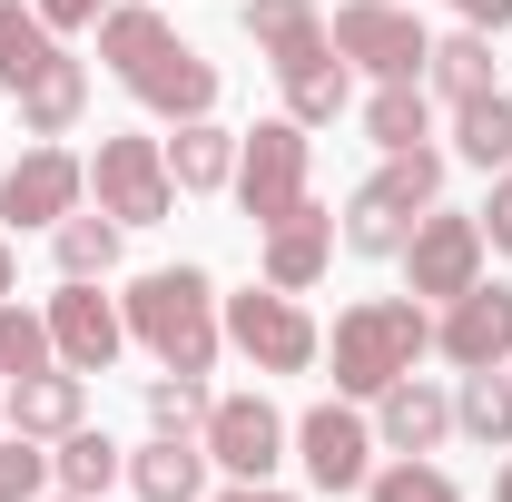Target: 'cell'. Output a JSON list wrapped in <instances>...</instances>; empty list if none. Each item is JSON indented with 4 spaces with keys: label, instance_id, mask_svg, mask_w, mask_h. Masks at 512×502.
Wrapping results in <instances>:
<instances>
[{
    "label": "cell",
    "instance_id": "1",
    "mask_svg": "<svg viewBox=\"0 0 512 502\" xmlns=\"http://www.w3.org/2000/svg\"><path fill=\"white\" fill-rule=\"evenodd\" d=\"M325 355H335V394L375 404L394 375H414V365L434 355V315H424V296H365V306L335 315Z\"/></svg>",
    "mask_w": 512,
    "mask_h": 502
},
{
    "label": "cell",
    "instance_id": "2",
    "mask_svg": "<svg viewBox=\"0 0 512 502\" xmlns=\"http://www.w3.org/2000/svg\"><path fill=\"white\" fill-rule=\"evenodd\" d=\"M128 335L158 355V365H178V375H207L217 365V345H227V315H217V286L197 276V266H158V276H138L119 296Z\"/></svg>",
    "mask_w": 512,
    "mask_h": 502
},
{
    "label": "cell",
    "instance_id": "3",
    "mask_svg": "<svg viewBox=\"0 0 512 502\" xmlns=\"http://www.w3.org/2000/svg\"><path fill=\"white\" fill-rule=\"evenodd\" d=\"M227 345H237V355H247L256 375H306V365H316L325 355V335H316V315L296 306V296H286V286H247V296H227Z\"/></svg>",
    "mask_w": 512,
    "mask_h": 502
},
{
    "label": "cell",
    "instance_id": "4",
    "mask_svg": "<svg viewBox=\"0 0 512 502\" xmlns=\"http://www.w3.org/2000/svg\"><path fill=\"white\" fill-rule=\"evenodd\" d=\"M306 158H316V148H306V128H296V119H266V128L237 138V178H227V188H237V207L256 217V237H266L276 217L306 207Z\"/></svg>",
    "mask_w": 512,
    "mask_h": 502
},
{
    "label": "cell",
    "instance_id": "5",
    "mask_svg": "<svg viewBox=\"0 0 512 502\" xmlns=\"http://www.w3.org/2000/svg\"><path fill=\"white\" fill-rule=\"evenodd\" d=\"M89 197H99V217H119V227H158V217L178 207L168 138H99V158H89Z\"/></svg>",
    "mask_w": 512,
    "mask_h": 502
},
{
    "label": "cell",
    "instance_id": "6",
    "mask_svg": "<svg viewBox=\"0 0 512 502\" xmlns=\"http://www.w3.org/2000/svg\"><path fill=\"white\" fill-rule=\"evenodd\" d=\"M325 40H335V60L365 69V79H424V20L414 10H394V0H345L335 20H325Z\"/></svg>",
    "mask_w": 512,
    "mask_h": 502
},
{
    "label": "cell",
    "instance_id": "7",
    "mask_svg": "<svg viewBox=\"0 0 512 502\" xmlns=\"http://www.w3.org/2000/svg\"><path fill=\"white\" fill-rule=\"evenodd\" d=\"M483 217H453V207H424L414 217V237H404V286L424 296V306H453L463 286H483Z\"/></svg>",
    "mask_w": 512,
    "mask_h": 502
},
{
    "label": "cell",
    "instance_id": "8",
    "mask_svg": "<svg viewBox=\"0 0 512 502\" xmlns=\"http://www.w3.org/2000/svg\"><path fill=\"white\" fill-rule=\"evenodd\" d=\"M296 463H306L316 493H365V473H375V424L355 414V394H325V404L296 414Z\"/></svg>",
    "mask_w": 512,
    "mask_h": 502
},
{
    "label": "cell",
    "instance_id": "9",
    "mask_svg": "<svg viewBox=\"0 0 512 502\" xmlns=\"http://www.w3.org/2000/svg\"><path fill=\"white\" fill-rule=\"evenodd\" d=\"M197 443H207V463H217V473H237V483H266V473L286 463L296 424H286L266 394H217V404H207V424H197Z\"/></svg>",
    "mask_w": 512,
    "mask_h": 502
},
{
    "label": "cell",
    "instance_id": "10",
    "mask_svg": "<svg viewBox=\"0 0 512 502\" xmlns=\"http://www.w3.org/2000/svg\"><path fill=\"white\" fill-rule=\"evenodd\" d=\"M119 345H128V315L89 276H60V296H50V355H60L69 375H109Z\"/></svg>",
    "mask_w": 512,
    "mask_h": 502
},
{
    "label": "cell",
    "instance_id": "11",
    "mask_svg": "<svg viewBox=\"0 0 512 502\" xmlns=\"http://www.w3.org/2000/svg\"><path fill=\"white\" fill-rule=\"evenodd\" d=\"M69 207H89V158H69V148H30L10 178H0V217L10 227H60Z\"/></svg>",
    "mask_w": 512,
    "mask_h": 502
},
{
    "label": "cell",
    "instance_id": "12",
    "mask_svg": "<svg viewBox=\"0 0 512 502\" xmlns=\"http://www.w3.org/2000/svg\"><path fill=\"white\" fill-rule=\"evenodd\" d=\"M434 355H453L463 375L512 365V286H463V296L434 315Z\"/></svg>",
    "mask_w": 512,
    "mask_h": 502
},
{
    "label": "cell",
    "instance_id": "13",
    "mask_svg": "<svg viewBox=\"0 0 512 502\" xmlns=\"http://www.w3.org/2000/svg\"><path fill=\"white\" fill-rule=\"evenodd\" d=\"M128 89H138L148 119H217V60H197L188 40H168L158 60H138Z\"/></svg>",
    "mask_w": 512,
    "mask_h": 502
},
{
    "label": "cell",
    "instance_id": "14",
    "mask_svg": "<svg viewBox=\"0 0 512 502\" xmlns=\"http://www.w3.org/2000/svg\"><path fill=\"white\" fill-rule=\"evenodd\" d=\"M256 266H266V286L306 296V286H316L325 266H335V217H325L316 197H306L296 217H276V227H266V256H256Z\"/></svg>",
    "mask_w": 512,
    "mask_h": 502
},
{
    "label": "cell",
    "instance_id": "15",
    "mask_svg": "<svg viewBox=\"0 0 512 502\" xmlns=\"http://www.w3.org/2000/svg\"><path fill=\"white\" fill-rule=\"evenodd\" d=\"M453 434V394H434L424 375H394L375 394V443L384 453H434Z\"/></svg>",
    "mask_w": 512,
    "mask_h": 502
},
{
    "label": "cell",
    "instance_id": "16",
    "mask_svg": "<svg viewBox=\"0 0 512 502\" xmlns=\"http://www.w3.org/2000/svg\"><path fill=\"white\" fill-rule=\"evenodd\" d=\"M247 40H256V60L276 69V79L335 50V40H325V10H316V0H247Z\"/></svg>",
    "mask_w": 512,
    "mask_h": 502
},
{
    "label": "cell",
    "instance_id": "17",
    "mask_svg": "<svg viewBox=\"0 0 512 502\" xmlns=\"http://www.w3.org/2000/svg\"><path fill=\"white\" fill-rule=\"evenodd\" d=\"M0 394H10V434H30V443H60L69 424H89V384L69 365H40V375L0 384Z\"/></svg>",
    "mask_w": 512,
    "mask_h": 502
},
{
    "label": "cell",
    "instance_id": "18",
    "mask_svg": "<svg viewBox=\"0 0 512 502\" xmlns=\"http://www.w3.org/2000/svg\"><path fill=\"white\" fill-rule=\"evenodd\" d=\"M128 493L138 502H207V443L197 434H148L128 453Z\"/></svg>",
    "mask_w": 512,
    "mask_h": 502
},
{
    "label": "cell",
    "instance_id": "19",
    "mask_svg": "<svg viewBox=\"0 0 512 502\" xmlns=\"http://www.w3.org/2000/svg\"><path fill=\"white\" fill-rule=\"evenodd\" d=\"M168 178H178V197H217L227 178H237V128L178 119V138H168Z\"/></svg>",
    "mask_w": 512,
    "mask_h": 502
},
{
    "label": "cell",
    "instance_id": "20",
    "mask_svg": "<svg viewBox=\"0 0 512 502\" xmlns=\"http://www.w3.org/2000/svg\"><path fill=\"white\" fill-rule=\"evenodd\" d=\"M365 197H375L384 217H404V227H414L424 207H444V158H434V148H394L375 178H365Z\"/></svg>",
    "mask_w": 512,
    "mask_h": 502
},
{
    "label": "cell",
    "instance_id": "21",
    "mask_svg": "<svg viewBox=\"0 0 512 502\" xmlns=\"http://www.w3.org/2000/svg\"><path fill=\"white\" fill-rule=\"evenodd\" d=\"M424 89L453 99V109L483 99V89H493V30H453V40H434V50H424Z\"/></svg>",
    "mask_w": 512,
    "mask_h": 502
},
{
    "label": "cell",
    "instance_id": "22",
    "mask_svg": "<svg viewBox=\"0 0 512 502\" xmlns=\"http://www.w3.org/2000/svg\"><path fill=\"white\" fill-rule=\"evenodd\" d=\"M119 473H128V453L99 434V424H69V434H60V453H50V483H60V493H79V502H99L109 483H119Z\"/></svg>",
    "mask_w": 512,
    "mask_h": 502
},
{
    "label": "cell",
    "instance_id": "23",
    "mask_svg": "<svg viewBox=\"0 0 512 502\" xmlns=\"http://www.w3.org/2000/svg\"><path fill=\"white\" fill-rule=\"evenodd\" d=\"M79 109H89V69L79 60H50L30 89H20V128H30V138H69Z\"/></svg>",
    "mask_w": 512,
    "mask_h": 502
},
{
    "label": "cell",
    "instance_id": "24",
    "mask_svg": "<svg viewBox=\"0 0 512 502\" xmlns=\"http://www.w3.org/2000/svg\"><path fill=\"white\" fill-rule=\"evenodd\" d=\"M424 128H434L424 79H375V99H365V138H375L384 158H394V148H424Z\"/></svg>",
    "mask_w": 512,
    "mask_h": 502
},
{
    "label": "cell",
    "instance_id": "25",
    "mask_svg": "<svg viewBox=\"0 0 512 502\" xmlns=\"http://www.w3.org/2000/svg\"><path fill=\"white\" fill-rule=\"evenodd\" d=\"M345 109H355V69L335 60V50L306 60V69H286V119L296 128H335Z\"/></svg>",
    "mask_w": 512,
    "mask_h": 502
},
{
    "label": "cell",
    "instance_id": "26",
    "mask_svg": "<svg viewBox=\"0 0 512 502\" xmlns=\"http://www.w3.org/2000/svg\"><path fill=\"white\" fill-rule=\"evenodd\" d=\"M50 60H60V30H50L40 10H20V0H0V89L20 99V89H30V79H40Z\"/></svg>",
    "mask_w": 512,
    "mask_h": 502
},
{
    "label": "cell",
    "instance_id": "27",
    "mask_svg": "<svg viewBox=\"0 0 512 502\" xmlns=\"http://www.w3.org/2000/svg\"><path fill=\"white\" fill-rule=\"evenodd\" d=\"M453 434H473L483 453H503V443H512V375H503V365L463 375V394H453Z\"/></svg>",
    "mask_w": 512,
    "mask_h": 502
},
{
    "label": "cell",
    "instance_id": "28",
    "mask_svg": "<svg viewBox=\"0 0 512 502\" xmlns=\"http://www.w3.org/2000/svg\"><path fill=\"white\" fill-rule=\"evenodd\" d=\"M168 50V20H158V0H109V20H99V60L119 69H138V60H158Z\"/></svg>",
    "mask_w": 512,
    "mask_h": 502
},
{
    "label": "cell",
    "instance_id": "29",
    "mask_svg": "<svg viewBox=\"0 0 512 502\" xmlns=\"http://www.w3.org/2000/svg\"><path fill=\"white\" fill-rule=\"evenodd\" d=\"M50 256H60V276H109L119 266V217H89V207H69L60 227H50Z\"/></svg>",
    "mask_w": 512,
    "mask_h": 502
},
{
    "label": "cell",
    "instance_id": "30",
    "mask_svg": "<svg viewBox=\"0 0 512 502\" xmlns=\"http://www.w3.org/2000/svg\"><path fill=\"white\" fill-rule=\"evenodd\" d=\"M453 148H463L473 168H512V89L463 99V109H453Z\"/></svg>",
    "mask_w": 512,
    "mask_h": 502
},
{
    "label": "cell",
    "instance_id": "31",
    "mask_svg": "<svg viewBox=\"0 0 512 502\" xmlns=\"http://www.w3.org/2000/svg\"><path fill=\"white\" fill-rule=\"evenodd\" d=\"M40 365H60V355H50V315H30L20 296H0V384L40 375Z\"/></svg>",
    "mask_w": 512,
    "mask_h": 502
},
{
    "label": "cell",
    "instance_id": "32",
    "mask_svg": "<svg viewBox=\"0 0 512 502\" xmlns=\"http://www.w3.org/2000/svg\"><path fill=\"white\" fill-rule=\"evenodd\" d=\"M207 404H217L207 375H178V365H158V375H148V424H158V434H197V424H207Z\"/></svg>",
    "mask_w": 512,
    "mask_h": 502
},
{
    "label": "cell",
    "instance_id": "33",
    "mask_svg": "<svg viewBox=\"0 0 512 502\" xmlns=\"http://www.w3.org/2000/svg\"><path fill=\"white\" fill-rule=\"evenodd\" d=\"M365 502H463V493H453L444 463H424V453H394L384 473H365Z\"/></svg>",
    "mask_w": 512,
    "mask_h": 502
},
{
    "label": "cell",
    "instance_id": "34",
    "mask_svg": "<svg viewBox=\"0 0 512 502\" xmlns=\"http://www.w3.org/2000/svg\"><path fill=\"white\" fill-rule=\"evenodd\" d=\"M50 493V453L30 434H0V502H40Z\"/></svg>",
    "mask_w": 512,
    "mask_h": 502
},
{
    "label": "cell",
    "instance_id": "35",
    "mask_svg": "<svg viewBox=\"0 0 512 502\" xmlns=\"http://www.w3.org/2000/svg\"><path fill=\"white\" fill-rule=\"evenodd\" d=\"M483 247H493V256H512V168L493 178V207H483Z\"/></svg>",
    "mask_w": 512,
    "mask_h": 502
},
{
    "label": "cell",
    "instance_id": "36",
    "mask_svg": "<svg viewBox=\"0 0 512 502\" xmlns=\"http://www.w3.org/2000/svg\"><path fill=\"white\" fill-rule=\"evenodd\" d=\"M30 10H40L50 30H99V20H109V0H30Z\"/></svg>",
    "mask_w": 512,
    "mask_h": 502
},
{
    "label": "cell",
    "instance_id": "37",
    "mask_svg": "<svg viewBox=\"0 0 512 502\" xmlns=\"http://www.w3.org/2000/svg\"><path fill=\"white\" fill-rule=\"evenodd\" d=\"M453 10H463L473 30H512V0H453Z\"/></svg>",
    "mask_w": 512,
    "mask_h": 502
},
{
    "label": "cell",
    "instance_id": "38",
    "mask_svg": "<svg viewBox=\"0 0 512 502\" xmlns=\"http://www.w3.org/2000/svg\"><path fill=\"white\" fill-rule=\"evenodd\" d=\"M217 502H296V493H276V483H237V493H217Z\"/></svg>",
    "mask_w": 512,
    "mask_h": 502
},
{
    "label": "cell",
    "instance_id": "39",
    "mask_svg": "<svg viewBox=\"0 0 512 502\" xmlns=\"http://www.w3.org/2000/svg\"><path fill=\"white\" fill-rule=\"evenodd\" d=\"M10 286H20V266H10V247H0V296H10Z\"/></svg>",
    "mask_w": 512,
    "mask_h": 502
},
{
    "label": "cell",
    "instance_id": "40",
    "mask_svg": "<svg viewBox=\"0 0 512 502\" xmlns=\"http://www.w3.org/2000/svg\"><path fill=\"white\" fill-rule=\"evenodd\" d=\"M493 502H512V463H503V473H493Z\"/></svg>",
    "mask_w": 512,
    "mask_h": 502
},
{
    "label": "cell",
    "instance_id": "41",
    "mask_svg": "<svg viewBox=\"0 0 512 502\" xmlns=\"http://www.w3.org/2000/svg\"><path fill=\"white\" fill-rule=\"evenodd\" d=\"M0 434H10V394H0Z\"/></svg>",
    "mask_w": 512,
    "mask_h": 502
},
{
    "label": "cell",
    "instance_id": "42",
    "mask_svg": "<svg viewBox=\"0 0 512 502\" xmlns=\"http://www.w3.org/2000/svg\"><path fill=\"white\" fill-rule=\"evenodd\" d=\"M60 502H79V493H60Z\"/></svg>",
    "mask_w": 512,
    "mask_h": 502
},
{
    "label": "cell",
    "instance_id": "43",
    "mask_svg": "<svg viewBox=\"0 0 512 502\" xmlns=\"http://www.w3.org/2000/svg\"><path fill=\"white\" fill-rule=\"evenodd\" d=\"M503 375H512V365H503Z\"/></svg>",
    "mask_w": 512,
    "mask_h": 502
}]
</instances>
